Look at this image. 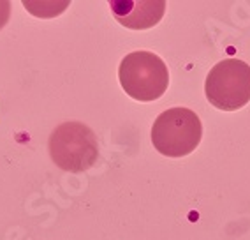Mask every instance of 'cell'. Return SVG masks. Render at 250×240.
<instances>
[{
	"label": "cell",
	"mask_w": 250,
	"mask_h": 240,
	"mask_svg": "<svg viewBox=\"0 0 250 240\" xmlns=\"http://www.w3.org/2000/svg\"><path fill=\"white\" fill-rule=\"evenodd\" d=\"M11 16V4L9 2H0V28L9 22Z\"/></svg>",
	"instance_id": "obj_6"
},
{
	"label": "cell",
	"mask_w": 250,
	"mask_h": 240,
	"mask_svg": "<svg viewBox=\"0 0 250 240\" xmlns=\"http://www.w3.org/2000/svg\"><path fill=\"white\" fill-rule=\"evenodd\" d=\"M203 124L196 111L169 108L157 117L152 127V143L166 157H185L201 143Z\"/></svg>",
	"instance_id": "obj_3"
},
{
	"label": "cell",
	"mask_w": 250,
	"mask_h": 240,
	"mask_svg": "<svg viewBox=\"0 0 250 240\" xmlns=\"http://www.w3.org/2000/svg\"><path fill=\"white\" fill-rule=\"evenodd\" d=\"M118 80L127 96L150 102L164 96L169 85V71L159 55L152 51H132L122 58Z\"/></svg>",
	"instance_id": "obj_2"
},
{
	"label": "cell",
	"mask_w": 250,
	"mask_h": 240,
	"mask_svg": "<svg viewBox=\"0 0 250 240\" xmlns=\"http://www.w3.org/2000/svg\"><path fill=\"white\" fill-rule=\"evenodd\" d=\"M49 157L63 171L80 173L95 165L99 157L97 136L78 120L63 122L49 134Z\"/></svg>",
	"instance_id": "obj_1"
},
{
	"label": "cell",
	"mask_w": 250,
	"mask_h": 240,
	"mask_svg": "<svg viewBox=\"0 0 250 240\" xmlns=\"http://www.w3.org/2000/svg\"><path fill=\"white\" fill-rule=\"evenodd\" d=\"M115 18L124 27L145 30L161 22L166 11V2H109Z\"/></svg>",
	"instance_id": "obj_5"
},
{
	"label": "cell",
	"mask_w": 250,
	"mask_h": 240,
	"mask_svg": "<svg viewBox=\"0 0 250 240\" xmlns=\"http://www.w3.org/2000/svg\"><path fill=\"white\" fill-rule=\"evenodd\" d=\"M206 99L222 111H236L250 101V66L240 58L215 64L206 76Z\"/></svg>",
	"instance_id": "obj_4"
}]
</instances>
